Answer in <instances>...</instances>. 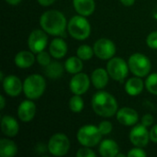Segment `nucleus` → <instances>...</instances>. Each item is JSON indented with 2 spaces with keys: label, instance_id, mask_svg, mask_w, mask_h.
Wrapping results in <instances>:
<instances>
[{
  "label": "nucleus",
  "instance_id": "f257e3e1",
  "mask_svg": "<svg viewBox=\"0 0 157 157\" xmlns=\"http://www.w3.org/2000/svg\"><path fill=\"white\" fill-rule=\"evenodd\" d=\"M67 21L64 15L59 10L45 11L40 18V28L48 34L52 36H61L64 33L67 27Z\"/></svg>",
  "mask_w": 157,
  "mask_h": 157
},
{
  "label": "nucleus",
  "instance_id": "f03ea898",
  "mask_svg": "<svg viewBox=\"0 0 157 157\" xmlns=\"http://www.w3.org/2000/svg\"><path fill=\"white\" fill-rule=\"evenodd\" d=\"M91 106L95 113L103 118L112 117L119 110L116 98L106 91H98L94 94Z\"/></svg>",
  "mask_w": 157,
  "mask_h": 157
},
{
  "label": "nucleus",
  "instance_id": "7ed1b4c3",
  "mask_svg": "<svg viewBox=\"0 0 157 157\" xmlns=\"http://www.w3.org/2000/svg\"><path fill=\"white\" fill-rule=\"evenodd\" d=\"M46 81L44 77L38 74L29 75L23 82V93L27 98L36 100L45 92Z\"/></svg>",
  "mask_w": 157,
  "mask_h": 157
},
{
  "label": "nucleus",
  "instance_id": "20e7f679",
  "mask_svg": "<svg viewBox=\"0 0 157 157\" xmlns=\"http://www.w3.org/2000/svg\"><path fill=\"white\" fill-rule=\"evenodd\" d=\"M67 29L70 36L77 40H84L90 36L91 26L86 17L74 16L67 24Z\"/></svg>",
  "mask_w": 157,
  "mask_h": 157
},
{
  "label": "nucleus",
  "instance_id": "39448f33",
  "mask_svg": "<svg viewBox=\"0 0 157 157\" xmlns=\"http://www.w3.org/2000/svg\"><path fill=\"white\" fill-rule=\"evenodd\" d=\"M102 133L100 132L98 126H95L92 124H87L82 126L76 134V138L78 143L86 147H94L100 144L102 140Z\"/></svg>",
  "mask_w": 157,
  "mask_h": 157
},
{
  "label": "nucleus",
  "instance_id": "423d86ee",
  "mask_svg": "<svg viewBox=\"0 0 157 157\" xmlns=\"http://www.w3.org/2000/svg\"><path fill=\"white\" fill-rule=\"evenodd\" d=\"M130 71L139 77L147 76L151 71L152 63L150 59L143 53L135 52L132 54L128 61Z\"/></svg>",
  "mask_w": 157,
  "mask_h": 157
},
{
  "label": "nucleus",
  "instance_id": "0eeeda50",
  "mask_svg": "<svg viewBox=\"0 0 157 157\" xmlns=\"http://www.w3.org/2000/svg\"><path fill=\"white\" fill-rule=\"evenodd\" d=\"M47 148L51 155L58 157L63 156L70 149L69 138L64 133H55L50 138Z\"/></svg>",
  "mask_w": 157,
  "mask_h": 157
},
{
  "label": "nucleus",
  "instance_id": "6e6552de",
  "mask_svg": "<svg viewBox=\"0 0 157 157\" xmlns=\"http://www.w3.org/2000/svg\"><path fill=\"white\" fill-rule=\"evenodd\" d=\"M129 70V64L121 57H113L107 63V71L110 78L115 81L124 80L128 76Z\"/></svg>",
  "mask_w": 157,
  "mask_h": 157
},
{
  "label": "nucleus",
  "instance_id": "1a4fd4ad",
  "mask_svg": "<svg viewBox=\"0 0 157 157\" xmlns=\"http://www.w3.org/2000/svg\"><path fill=\"white\" fill-rule=\"evenodd\" d=\"M95 55L101 60H109L116 54L115 43L107 38L98 39L93 46Z\"/></svg>",
  "mask_w": 157,
  "mask_h": 157
},
{
  "label": "nucleus",
  "instance_id": "9d476101",
  "mask_svg": "<svg viewBox=\"0 0 157 157\" xmlns=\"http://www.w3.org/2000/svg\"><path fill=\"white\" fill-rule=\"evenodd\" d=\"M48 33H46L42 29H34L30 32L28 39V46L29 50L35 54L44 51L48 44Z\"/></svg>",
  "mask_w": 157,
  "mask_h": 157
},
{
  "label": "nucleus",
  "instance_id": "9b49d317",
  "mask_svg": "<svg viewBox=\"0 0 157 157\" xmlns=\"http://www.w3.org/2000/svg\"><path fill=\"white\" fill-rule=\"evenodd\" d=\"M130 141L131 143L136 146L144 148L147 146L150 141V132L147 130V127L144 125L138 124L135 125L130 132Z\"/></svg>",
  "mask_w": 157,
  "mask_h": 157
},
{
  "label": "nucleus",
  "instance_id": "f8f14e48",
  "mask_svg": "<svg viewBox=\"0 0 157 157\" xmlns=\"http://www.w3.org/2000/svg\"><path fill=\"white\" fill-rule=\"evenodd\" d=\"M91 79L85 73H78L74 75L70 80L69 87L74 95H84L89 89Z\"/></svg>",
  "mask_w": 157,
  "mask_h": 157
},
{
  "label": "nucleus",
  "instance_id": "ddd939ff",
  "mask_svg": "<svg viewBox=\"0 0 157 157\" xmlns=\"http://www.w3.org/2000/svg\"><path fill=\"white\" fill-rule=\"evenodd\" d=\"M2 84L5 93L9 97H17L23 91V84L17 75H6Z\"/></svg>",
  "mask_w": 157,
  "mask_h": 157
},
{
  "label": "nucleus",
  "instance_id": "4468645a",
  "mask_svg": "<svg viewBox=\"0 0 157 157\" xmlns=\"http://www.w3.org/2000/svg\"><path fill=\"white\" fill-rule=\"evenodd\" d=\"M37 108L33 100L27 99L22 101L17 108V116L22 122L31 121L36 115Z\"/></svg>",
  "mask_w": 157,
  "mask_h": 157
},
{
  "label": "nucleus",
  "instance_id": "2eb2a0df",
  "mask_svg": "<svg viewBox=\"0 0 157 157\" xmlns=\"http://www.w3.org/2000/svg\"><path fill=\"white\" fill-rule=\"evenodd\" d=\"M116 117L118 121L124 126H133L139 121L138 112L135 109L128 107L120 109L116 113Z\"/></svg>",
  "mask_w": 157,
  "mask_h": 157
},
{
  "label": "nucleus",
  "instance_id": "dca6fc26",
  "mask_svg": "<svg viewBox=\"0 0 157 157\" xmlns=\"http://www.w3.org/2000/svg\"><path fill=\"white\" fill-rule=\"evenodd\" d=\"M1 131L7 137H15L18 133L19 125L17 120L9 115H5L1 120Z\"/></svg>",
  "mask_w": 157,
  "mask_h": 157
},
{
  "label": "nucleus",
  "instance_id": "f3484780",
  "mask_svg": "<svg viewBox=\"0 0 157 157\" xmlns=\"http://www.w3.org/2000/svg\"><path fill=\"white\" fill-rule=\"evenodd\" d=\"M68 51L67 43L62 38H55L52 40L49 46V52L51 53L52 57L55 59H62L63 58Z\"/></svg>",
  "mask_w": 157,
  "mask_h": 157
},
{
  "label": "nucleus",
  "instance_id": "a211bd4d",
  "mask_svg": "<svg viewBox=\"0 0 157 157\" xmlns=\"http://www.w3.org/2000/svg\"><path fill=\"white\" fill-rule=\"evenodd\" d=\"M109 77L110 76H109L107 69L98 68L92 72L90 79H91V83L94 86V87L100 90L107 86Z\"/></svg>",
  "mask_w": 157,
  "mask_h": 157
},
{
  "label": "nucleus",
  "instance_id": "6ab92c4d",
  "mask_svg": "<svg viewBox=\"0 0 157 157\" xmlns=\"http://www.w3.org/2000/svg\"><path fill=\"white\" fill-rule=\"evenodd\" d=\"M35 53L29 51H21L17 52L15 56L14 62L15 64L21 69H27L33 65L35 63L36 57L34 55Z\"/></svg>",
  "mask_w": 157,
  "mask_h": 157
},
{
  "label": "nucleus",
  "instance_id": "aec40b11",
  "mask_svg": "<svg viewBox=\"0 0 157 157\" xmlns=\"http://www.w3.org/2000/svg\"><path fill=\"white\" fill-rule=\"evenodd\" d=\"M73 6L75 11L84 17L92 15L96 9L95 0H73Z\"/></svg>",
  "mask_w": 157,
  "mask_h": 157
},
{
  "label": "nucleus",
  "instance_id": "412c9836",
  "mask_svg": "<svg viewBox=\"0 0 157 157\" xmlns=\"http://www.w3.org/2000/svg\"><path fill=\"white\" fill-rule=\"evenodd\" d=\"M99 154L103 157H116L120 148L118 144L111 139H106L100 142L99 144Z\"/></svg>",
  "mask_w": 157,
  "mask_h": 157
},
{
  "label": "nucleus",
  "instance_id": "4be33fe9",
  "mask_svg": "<svg viewBox=\"0 0 157 157\" xmlns=\"http://www.w3.org/2000/svg\"><path fill=\"white\" fill-rule=\"evenodd\" d=\"M144 85L145 84H144L142 77L139 76L131 77L125 83V91L128 95L132 97H135L143 92Z\"/></svg>",
  "mask_w": 157,
  "mask_h": 157
},
{
  "label": "nucleus",
  "instance_id": "5701e85b",
  "mask_svg": "<svg viewBox=\"0 0 157 157\" xmlns=\"http://www.w3.org/2000/svg\"><path fill=\"white\" fill-rule=\"evenodd\" d=\"M44 68H45L44 73H45L46 76H48L49 78H52V79H58L60 77H62V75H63V72L65 70L64 64H63L57 61H52L50 63V64H48Z\"/></svg>",
  "mask_w": 157,
  "mask_h": 157
},
{
  "label": "nucleus",
  "instance_id": "b1692460",
  "mask_svg": "<svg viewBox=\"0 0 157 157\" xmlns=\"http://www.w3.org/2000/svg\"><path fill=\"white\" fill-rule=\"evenodd\" d=\"M17 153V144L9 139H1L0 140V156L13 157Z\"/></svg>",
  "mask_w": 157,
  "mask_h": 157
},
{
  "label": "nucleus",
  "instance_id": "393cba45",
  "mask_svg": "<svg viewBox=\"0 0 157 157\" xmlns=\"http://www.w3.org/2000/svg\"><path fill=\"white\" fill-rule=\"evenodd\" d=\"M83 60H81L77 55L76 56H71L68 59H66L64 63V68L66 72L72 75L78 74L82 71L83 69Z\"/></svg>",
  "mask_w": 157,
  "mask_h": 157
},
{
  "label": "nucleus",
  "instance_id": "a878e982",
  "mask_svg": "<svg viewBox=\"0 0 157 157\" xmlns=\"http://www.w3.org/2000/svg\"><path fill=\"white\" fill-rule=\"evenodd\" d=\"M76 55L83 61H88L95 55L94 49L86 44L81 45L76 50Z\"/></svg>",
  "mask_w": 157,
  "mask_h": 157
},
{
  "label": "nucleus",
  "instance_id": "bb28decb",
  "mask_svg": "<svg viewBox=\"0 0 157 157\" xmlns=\"http://www.w3.org/2000/svg\"><path fill=\"white\" fill-rule=\"evenodd\" d=\"M85 102L80 95H74L69 100V108L71 111L75 113H79L83 110Z\"/></svg>",
  "mask_w": 157,
  "mask_h": 157
},
{
  "label": "nucleus",
  "instance_id": "cd10ccee",
  "mask_svg": "<svg viewBox=\"0 0 157 157\" xmlns=\"http://www.w3.org/2000/svg\"><path fill=\"white\" fill-rule=\"evenodd\" d=\"M145 87L149 93L157 96V73L151 74L147 76L145 80Z\"/></svg>",
  "mask_w": 157,
  "mask_h": 157
},
{
  "label": "nucleus",
  "instance_id": "c85d7f7f",
  "mask_svg": "<svg viewBox=\"0 0 157 157\" xmlns=\"http://www.w3.org/2000/svg\"><path fill=\"white\" fill-rule=\"evenodd\" d=\"M51 53L50 52H47L45 51H42L39 53H37V62L40 65L45 67L47 66L48 64H50V63L52 62V59H51Z\"/></svg>",
  "mask_w": 157,
  "mask_h": 157
},
{
  "label": "nucleus",
  "instance_id": "c756f323",
  "mask_svg": "<svg viewBox=\"0 0 157 157\" xmlns=\"http://www.w3.org/2000/svg\"><path fill=\"white\" fill-rule=\"evenodd\" d=\"M146 44L149 48L157 50V30L151 32L146 38Z\"/></svg>",
  "mask_w": 157,
  "mask_h": 157
},
{
  "label": "nucleus",
  "instance_id": "7c9ffc66",
  "mask_svg": "<svg viewBox=\"0 0 157 157\" xmlns=\"http://www.w3.org/2000/svg\"><path fill=\"white\" fill-rule=\"evenodd\" d=\"M98 129H99L100 132L102 133V135L105 136V135L109 134L112 132V124L108 121H103L99 123Z\"/></svg>",
  "mask_w": 157,
  "mask_h": 157
},
{
  "label": "nucleus",
  "instance_id": "2f4dec72",
  "mask_svg": "<svg viewBox=\"0 0 157 157\" xmlns=\"http://www.w3.org/2000/svg\"><path fill=\"white\" fill-rule=\"evenodd\" d=\"M76 156L77 157H95L96 154L93 152V150L90 149V147H86L84 146L83 148L78 149L77 153H76Z\"/></svg>",
  "mask_w": 157,
  "mask_h": 157
},
{
  "label": "nucleus",
  "instance_id": "473e14b6",
  "mask_svg": "<svg viewBox=\"0 0 157 157\" xmlns=\"http://www.w3.org/2000/svg\"><path fill=\"white\" fill-rule=\"evenodd\" d=\"M128 157H144L146 156V153L144 152V150L141 147H136L132 148L129 151V153L127 154Z\"/></svg>",
  "mask_w": 157,
  "mask_h": 157
},
{
  "label": "nucleus",
  "instance_id": "72a5a7b5",
  "mask_svg": "<svg viewBox=\"0 0 157 157\" xmlns=\"http://www.w3.org/2000/svg\"><path fill=\"white\" fill-rule=\"evenodd\" d=\"M154 121H155V119L151 114H145V115L143 116L141 123L143 125H144L145 127H149L154 123Z\"/></svg>",
  "mask_w": 157,
  "mask_h": 157
},
{
  "label": "nucleus",
  "instance_id": "f704fd0d",
  "mask_svg": "<svg viewBox=\"0 0 157 157\" xmlns=\"http://www.w3.org/2000/svg\"><path fill=\"white\" fill-rule=\"evenodd\" d=\"M150 141L157 144V124H155L150 131Z\"/></svg>",
  "mask_w": 157,
  "mask_h": 157
},
{
  "label": "nucleus",
  "instance_id": "c9c22d12",
  "mask_svg": "<svg viewBox=\"0 0 157 157\" xmlns=\"http://www.w3.org/2000/svg\"><path fill=\"white\" fill-rule=\"evenodd\" d=\"M38 1V3L40 5V6H52L56 0H37Z\"/></svg>",
  "mask_w": 157,
  "mask_h": 157
},
{
  "label": "nucleus",
  "instance_id": "e433bc0d",
  "mask_svg": "<svg viewBox=\"0 0 157 157\" xmlns=\"http://www.w3.org/2000/svg\"><path fill=\"white\" fill-rule=\"evenodd\" d=\"M120 1L125 6H131L135 3V0H120Z\"/></svg>",
  "mask_w": 157,
  "mask_h": 157
},
{
  "label": "nucleus",
  "instance_id": "4c0bfd02",
  "mask_svg": "<svg viewBox=\"0 0 157 157\" xmlns=\"http://www.w3.org/2000/svg\"><path fill=\"white\" fill-rule=\"evenodd\" d=\"M0 102H1V104H0V109H1V110H3L4 108H5V106H6V98H5V97H4L3 95L0 96Z\"/></svg>",
  "mask_w": 157,
  "mask_h": 157
},
{
  "label": "nucleus",
  "instance_id": "58836bf2",
  "mask_svg": "<svg viewBox=\"0 0 157 157\" xmlns=\"http://www.w3.org/2000/svg\"><path fill=\"white\" fill-rule=\"evenodd\" d=\"M8 5H11V6H17V5H18L20 2H21V0H5Z\"/></svg>",
  "mask_w": 157,
  "mask_h": 157
},
{
  "label": "nucleus",
  "instance_id": "ea45409f",
  "mask_svg": "<svg viewBox=\"0 0 157 157\" xmlns=\"http://www.w3.org/2000/svg\"><path fill=\"white\" fill-rule=\"evenodd\" d=\"M0 79H1V81L3 82V80L5 79L4 78V75H3V72H1V74H0Z\"/></svg>",
  "mask_w": 157,
  "mask_h": 157
},
{
  "label": "nucleus",
  "instance_id": "a19ab883",
  "mask_svg": "<svg viewBox=\"0 0 157 157\" xmlns=\"http://www.w3.org/2000/svg\"><path fill=\"white\" fill-rule=\"evenodd\" d=\"M117 157H125V155H123V154H120V153H118V155H117Z\"/></svg>",
  "mask_w": 157,
  "mask_h": 157
}]
</instances>
